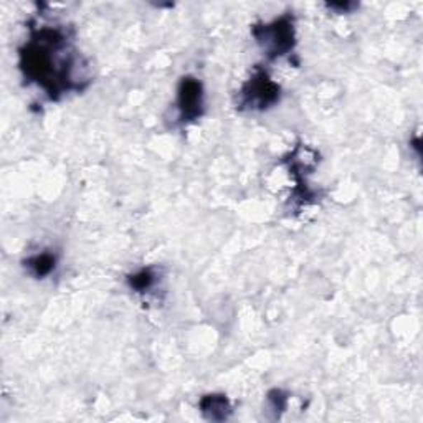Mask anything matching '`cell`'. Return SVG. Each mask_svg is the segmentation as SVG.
I'll list each match as a JSON object with an SVG mask.
<instances>
[{
  "instance_id": "8992f818",
  "label": "cell",
  "mask_w": 423,
  "mask_h": 423,
  "mask_svg": "<svg viewBox=\"0 0 423 423\" xmlns=\"http://www.w3.org/2000/svg\"><path fill=\"white\" fill-rule=\"evenodd\" d=\"M154 277L149 273V271H141V273H137L132 277L131 279V286H134L136 289H146L151 286V283H153Z\"/></svg>"
},
{
  "instance_id": "277c9868",
  "label": "cell",
  "mask_w": 423,
  "mask_h": 423,
  "mask_svg": "<svg viewBox=\"0 0 423 423\" xmlns=\"http://www.w3.org/2000/svg\"><path fill=\"white\" fill-rule=\"evenodd\" d=\"M202 408L204 412H210V418L217 420V418H227V413L230 412L227 400L223 397H207L204 402H202Z\"/></svg>"
},
{
  "instance_id": "7a4b0ae2",
  "label": "cell",
  "mask_w": 423,
  "mask_h": 423,
  "mask_svg": "<svg viewBox=\"0 0 423 423\" xmlns=\"http://www.w3.org/2000/svg\"><path fill=\"white\" fill-rule=\"evenodd\" d=\"M288 18L275 22L273 25H268L263 29V35H258V41L265 45L266 50H270L273 55H283L288 52L293 45V29Z\"/></svg>"
},
{
  "instance_id": "6da1fadb",
  "label": "cell",
  "mask_w": 423,
  "mask_h": 423,
  "mask_svg": "<svg viewBox=\"0 0 423 423\" xmlns=\"http://www.w3.org/2000/svg\"><path fill=\"white\" fill-rule=\"evenodd\" d=\"M278 86L273 85L263 73L253 78L243 90V104L250 108H266L278 98Z\"/></svg>"
},
{
  "instance_id": "5b68a950",
  "label": "cell",
  "mask_w": 423,
  "mask_h": 423,
  "mask_svg": "<svg viewBox=\"0 0 423 423\" xmlns=\"http://www.w3.org/2000/svg\"><path fill=\"white\" fill-rule=\"evenodd\" d=\"M55 266V258L50 255H36L29 260V268L36 275V277H43L50 273Z\"/></svg>"
},
{
  "instance_id": "3957f363",
  "label": "cell",
  "mask_w": 423,
  "mask_h": 423,
  "mask_svg": "<svg viewBox=\"0 0 423 423\" xmlns=\"http://www.w3.org/2000/svg\"><path fill=\"white\" fill-rule=\"evenodd\" d=\"M179 108L183 119H194L200 114L202 108V91L200 85L195 80H186L181 86L179 95Z\"/></svg>"
}]
</instances>
